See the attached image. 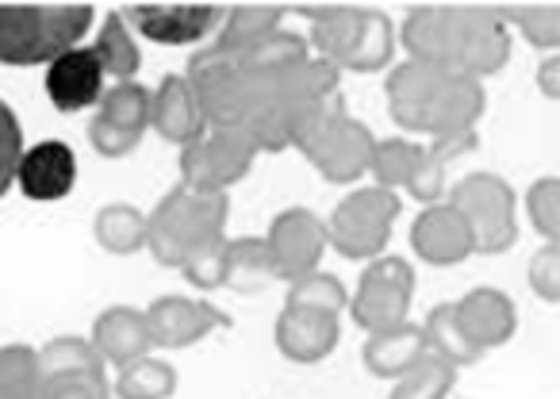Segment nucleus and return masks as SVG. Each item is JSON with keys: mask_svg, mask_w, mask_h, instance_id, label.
<instances>
[{"mask_svg": "<svg viewBox=\"0 0 560 399\" xmlns=\"http://www.w3.org/2000/svg\"><path fill=\"white\" fill-rule=\"evenodd\" d=\"M399 212V196L388 188H358L346 200H338V208L330 212L327 223V246H335L342 258L350 261H373L388 250L392 227H396Z\"/></svg>", "mask_w": 560, "mask_h": 399, "instance_id": "nucleus-5", "label": "nucleus"}, {"mask_svg": "<svg viewBox=\"0 0 560 399\" xmlns=\"http://www.w3.org/2000/svg\"><path fill=\"white\" fill-rule=\"evenodd\" d=\"M304 12L312 16L315 58L330 62L335 70H346V62H350L361 43V32H365L369 9H361V4H315V9H304Z\"/></svg>", "mask_w": 560, "mask_h": 399, "instance_id": "nucleus-21", "label": "nucleus"}, {"mask_svg": "<svg viewBox=\"0 0 560 399\" xmlns=\"http://www.w3.org/2000/svg\"><path fill=\"white\" fill-rule=\"evenodd\" d=\"M422 353H427V338H422V327H415L411 319H407L404 327L365 335V345H361V361H365L369 373L381 376V380H399Z\"/></svg>", "mask_w": 560, "mask_h": 399, "instance_id": "nucleus-24", "label": "nucleus"}, {"mask_svg": "<svg viewBox=\"0 0 560 399\" xmlns=\"http://www.w3.org/2000/svg\"><path fill=\"white\" fill-rule=\"evenodd\" d=\"M465 215L472 231V254H506L518 243V220H514V188L499 173L476 169L457 180L450 200Z\"/></svg>", "mask_w": 560, "mask_h": 399, "instance_id": "nucleus-6", "label": "nucleus"}, {"mask_svg": "<svg viewBox=\"0 0 560 399\" xmlns=\"http://www.w3.org/2000/svg\"><path fill=\"white\" fill-rule=\"evenodd\" d=\"M47 96L58 112L73 116V112H85V108H96L108 89V78H104L101 62H96L93 47H73L66 55H58L55 62L47 66Z\"/></svg>", "mask_w": 560, "mask_h": 399, "instance_id": "nucleus-17", "label": "nucleus"}, {"mask_svg": "<svg viewBox=\"0 0 560 399\" xmlns=\"http://www.w3.org/2000/svg\"><path fill=\"white\" fill-rule=\"evenodd\" d=\"M177 391V368L162 357H139L119 368L112 396L116 399H170Z\"/></svg>", "mask_w": 560, "mask_h": 399, "instance_id": "nucleus-32", "label": "nucleus"}, {"mask_svg": "<svg viewBox=\"0 0 560 399\" xmlns=\"http://www.w3.org/2000/svg\"><path fill=\"white\" fill-rule=\"evenodd\" d=\"M453 384H457V368L438 361L434 353H422V357L396 380L388 399H450Z\"/></svg>", "mask_w": 560, "mask_h": 399, "instance_id": "nucleus-37", "label": "nucleus"}, {"mask_svg": "<svg viewBox=\"0 0 560 399\" xmlns=\"http://www.w3.org/2000/svg\"><path fill=\"white\" fill-rule=\"evenodd\" d=\"M39 357V376L43 380H58V376H85V380L108 384V365L101 361V353L93 350L89 338H50L43 350H35Z\"/></svg>", "mask_w": 560, "mask_h": 399, "instance_id": "nucleus-26", "label": "nucleus"}, {"mask_svg": "<svg viewBox=\"0 0 560 399\" xmlns=\"http://www.w3.org/2000/svg\"><path fill=\"white\" fill-rule=\"evenodd\" d=\"M483 108H488V93L483 81L465 78V73H450V81L442 85V93L434 96L427 112V131L430 139H450V134H468L476 131Z\"/></svg>", "mask_w": 560, "mask_h": 399, "instance_id": "nucleus-22", "label": "nucleus"}, {"mask_svg": "<svg viewBox=\"0 0 560 399\" xmlns=\"http://www.w3.org/2000/svg\"><path fill=\"white\" fill-rule=\"evenodd\" d=\"M16 185L27 200H62L78 185V154L70 142L62 139H43L35 146H24L16 165Z\"/></svg>", "mask_w": 560, "mask_h": 399, "instance_id": "nucleus-15", "label": "nucleus"}, {"mask_svg": "<svg viewBox=\"0 0 560 399\" xmlns=\"http://www.w3.org/2000/svg\"><path fill=\"white\" fill-rule=\"evenodd\" d=\"M96 119L112 127H124V131L147 134L150 127V89L139 85V81H119V85H108L96 104Z\"/></svg>", "mask_w": 560, "mask_h": 399, "instance_id": "nucleus-34", "label": "nucleus"}, {"mask_svg": "<svg viewBox=\"0 0 560 399\" xmlns=\"http://www.w3.org/2000/svg\"><path fill=\"white\" fill-rule=\"evenodd\" d=\"M43 376L32 345H0V399H39Z\"/></svg>", "mask_w": 560, "mask_h": 399, "instance_id": "nucleus-36", "label": "nucleus"}, {"mask_svg": "<svg viewBox=\"0 0 560 399\" xmlns=\"http://www.w3.org/2000/svg\"><path fill=\"white\" fill-rule=\"evenodd\" d=\"M226 4H188V0H162V4H127L119 20L127 32L162 47H200L223 27Z\"/></svg>", "mask_w": 560, "mask_h": 399, "instance_id": "nucleus-9", "label": "nucleus"}, {"mask_svg": "<svg viewBox=\"0 0 560 399\" xmlns=\"http://www.w3.org/2000/svg\"><path fill=\"white\" fill-rule=\"evenodd\" d=\"M93 350L101 353L104 365H131V361L147 357L154 345H150V330H147V319H142L139 307H108V312L96 315L93 322V335H89Z\"/></svg>", "mask_w": 560, "mask_h": 399, "instance_id": "nucleus-23", "label": "nucleus"}, {"mask_svg": "<svg viewBox=\"0 0 560 399\" xmlns=\"http://www.w3.org/2000/svg\"><path fill=\"white\" fill-rule=\"evenodd\" d=\"M476 142H480V134L468 131V134H450V139H434L427 146V154H422V165L419 173L411 177V185H407V192L419 200V204H442V192H445V165L453 162V157L468 154V150H476Z\"/></svg>", "mask_w": 560, "mask_h": 399, "instance_id": "nucleus-27", "label": "nucleus"}, {"mask_svg": "<svg viewBox=\"0 0 560 399\" xmlns=\"http://www.w3.org/2000/svg\"><path fill=\"white\" fill-rule=\"evenodd\" d=\"M411 296H415V269L407 266V258L381 254V258H373L365 266L346 312H350V319L365 335H381V330L404 327L407 315H411Z\"/></svg>", "mask_w": 560, "mask_h": 399, "instance_id": "nucleus-7", "label": "nucleus"}, {"mask_svg": "<svg viewBox=\"0 0 560 399\" xmlns=\"http://www.w3.org/2000/svg\"><path fill=\"white\" fill-rule=\"evenodd\" d=\"M460 4H419L404 20V47L411 62L457 70L460 55Z\"/></svg>", "mask_w": 560, "mask_h": 399, "instance_id": "nucleus-13", "label": "nucleus"}, {"mask_svg": "<svg viewBox=\"0 0 560 399\" xmlns=\"http://www.w3.org/2000/svg\"><path fill=\"white\" fill-rule=\"evenodd\" d=\"M312 55L307 50V39L296 32H284V27H277L272 35H265L257 47H249L246 55H238L234 62L242 66V70L249 73V78L257 81V85H265V81H272L277 73L292 70L296 62H304V58Z\"/></svg>", "mask_w": 560, "mask_h": 399, "instance_id": "nucleus-28", "label": "nucleus"}, {"mask_svg": "<svg viewBox=\"0 0 560 399\" xmlns=\"http://www.w3.org/2000/svg\"><path fill=\"white\" fill-rule=\"evenodd\" d=\"M453 312H457V322H460V330H465V338L480 353L495 350V345H506L514 338V327H518L514 300L499 289H488V284H480V289L453 300Z\"/></svg>", "mask_w": 560, "mask_h": 399, "instance_id": "nucleus-19", "label": "nucleus"}, {"mask_svg": "<svg viewBox=\"0 0 560 399\" xmlns=\"http://www.w3.org/2000/svg\"><path fill=\"white\" fill-rule=\"evenodd\" d=\"M96 9L62 4H0V66H50L58 55L81 47Z\"/></svg>", "mask_w": 560, "mask_h": 399, "instance_id": "nucleus-2", "label": "nucleus"}, {"mask_svg": "<svg viewBox=\"0 0 560 399\" xmlns=\"http://www.w3.org/2000/svg\"><path fill=\"white\" fill-rule=\"evenodd\" d=\"M93 55L101 62L104 78L119 81H135V73L142 70V50L135 43V35L127 32V24L119 20V12H108V20L101 24V35L93 43Z\"/></svg>", "mask_w": 560, "mask_h": 399, "instance_id": "nucleus-30", "label": "nucleus"}, {"mask_svg": "<svg viewBox=\"0 0 560 399\" xmlns=\"http://www.w3.org/2000/svg\"><path fill=\"white\" fill-rule=\"evenodd\" d=\"M526 212L534 231L545 243H557L560 238V177H537L526 188Z\"/></svg>", "mask_w": 560, "mask_h": 399, "instance_id": "nucleus-41", "label": "nucleus"}, {"mask_svg": "<svg viewBox=\"0 0 560 399\" xmlns=\"http://www.w3.org/2000/svg\"><path fill=\"white\" fill-rule=\"evenodd\" d=\"M450 73H457V70H445V66H430V62H411V58L392 70L388 85H384V93H388V112L407 134L427 131V112H430V104H434V96L442 93V85L450 81Z\"/></svg>", "mask_w": 560, "mask_h": 399, "instance_id": "nucleus-16", "label": "nucleus"}, {"mask_svg": "<svg viewBox=\"0 0 560 399\" xmlns=\"http://www.w3.org/2000/svg\"><path fill=\"white\" fill-rule=\"evenodd\" d=\"M411 250L427 266H460L465 258H472V231L453 204H430L411 223Z\"/></svg>", "mask_w": 560, "mask_h": 399, "instance_id": "nucleus-18", "label": "nucleus"}, {"mask_svg": "<svg viewBox=\"0 0 560 399\" xmlns=\"http://www.w3.org/2000/svg\"><path fill=\"white\" fill-rule=\"evenodd\" d=\"M142 319L150 330V345H158V350H185V345H196L211 330L231 322L215 304L192 296H158L142 312Z\"/></svg>", "mask_w": 560, "mask_h": 399, "instance_id": "nucleus-12", "label": "nucleus"}, {"mask_svg": "<svg viewBox=\"0 0 560 399\" xmlns=\"http://www.w3.org/2000/svg\"><path fill=\"white\" fill-rule=\"evenodd\" d=\"M89 142H93V150L101 157H127V154L139 150L142 134L124 131V127H112V124H104V119L93 116L89 119Z\"/></svg>", "mask_w": 560, "mask_h": 399, "instance_id": "nucleus-45", "label": "nucleus"}, {"mask_svg": "<svg viewBox=\"0 0 560 399\" xmlns=\"http://www.w3.org/2000/svg\"><path fill=\"white\" fill-rule=\"evenodd\" d=\"M422 338H427V353H434L438 361H445L450 368H465V365H476L483 357L472 342L465 338L457 322V312L453 304H438L430 307L427 322H422Z\"/></svg>", "mask_w": 560, "mask_h": 399, "instance_id": "nucleus-29", "label": "nucleus"}, {"mask_svg": "<svg viewBox=\"0 0 560 399\" xmlns=\"http://www.w3.org/2000/svg\"><path fill=\"white\" fill-rule=\"evenodd\" d=\"M460 55L457 73L465 78H495L511 62V27L491 4H460Z\"/></svg>", "mask_w": 560, "mask_h": 399, "instance_id": "nucleus-11", "label": "nucleus"}, {"mask_svg": "<svg viewBox=\"0 0 560 399\" xmlns=\"http://www.w3.org/2000/svg\"><path fill=\"white\" fill-rule=\"evenodd\" d=\"M503 24H514L537 50L560 47V4H499Z\"/></svg>", "mask_w": 560, "mask_h": 399, "instance_id": "nucleus-38", "label": "nucleus"}, {"mask_svg": "<svg viewBox=\"0 0 560 399\" xmlns=\"http://www.w3.org/2000/svg\"><path fill=\"white\" fill-rule=\"evenodd\" d=\"M254 142L242 131H203L196 142L180 146V185L188 192L223 196L254 169Z\"/></svg>", "mask_w": 560, "mask_h": 399, "instance_id": "nucleus-8", "label": "nucleus"}, {"mask_svg": "<svg viewBox=\"0 0 560 399\" xmlns=\"http://www.w3.org/2000/svg\"><path fill=\"white\" fill-rule=\"evenodd\" d=\"M280 20H284L280 4H226L223 27H219L208 47L215 50V55L238 58V55H246L249 47H257L265 35L277 32Z\"/></svg>", "mask_w": 560, "mask_h": 399, "instance_id": "nucleus-25", "label": "nucleus"}, {"mask_svg": "<svg viewBox=\"0 0 560 399\" xmlns=\"http://www.w3.org/2000/svg\"><path fill=\"white\" fill-rule=\"evenodd\" d=\"M185 81L192 85L208 131H238L261 108V93H257L254 78L234 58L215 55L211 47L192 50Z\"/></svg>", "mask_w": 560, "mask_h": 399, "instance_id": "nucleus-4", "label": "nucleus"}, {"mask_svg": "<svg viewBox=\"0 0 560 399\" xmlns=\"http://www.w3.org/2000/svg\"><path fill=\"white\" fill-rule=\"evenodd\" d=\"M289 307H312V312H327V315H342L350 307V292L338 281L335 273H312L304 281L289 284Z\"/></svg>", "mask_w": 560, "mask_h": 399, "instance_id": "nucleus-40", "label": "nucleus"}, {"mask_svg": "<svg viewBox=\"0 0 560 399\" xmlns=\"http://www.w3.org/2000/svg\"><path fill=\"white\" fill-rule=\"evenodd\" d=\"M422 154H427V146H422V142L381 139L373 146V162H369V173L376 177V188H388V192H396V188H407L415 173H419Z\"/></svg>", "mask_w": 560, "mask_h": 399, "instance_id": "nucleus-33", "label": "nucleus"}, {"mask_svg": "<svg viewBox=\"0 0 560 399\" xmlns=\"http://www.w3.org/2000/svg\"><path fill=\"white\" fill-rule=\"evenodd\" d=\"M265 250H269L272 281H304L319 273V261L327 254V223L312 208H284L265 235Z\"/></svg>", "mask_w": 560, "mask_h": 399, "instance_id": "nucleus-10", "label": "nucleus"}, {"mask_svg": "<svg viewBox=\"0 0 560 399\" xmlns=\"http://www.w3.org/2000/svg\"><path fill=\"white\" fill-rule=\"evenodd\" d=\"M373 131L346 112L342 93L296 112L292 150H300L315 165V173L330 185H353V180L365 177L369 162H373Z\"/></svg>", "mask_w": 560, "mask_h": 399, "instance_id": "nucleus-1", "label": "nucleus"}, {"mask_svg": "<svg viewBox=\"0 0 560 399\" xmlns=\"http://www.w3.org/2000/svg\"><path fill=\"white\" fill-rule=\"evenodd\" d=\"M24 154V127L9 101H0V196L16 185V165Z\"/></svg>", "mask_w": 560, "mask_h": 399, "instance_id": "nucleus-43", "label": "nucleus"}, {"mask_svg": "<svg viewBox=\"0 0 560 399\" xmlns=\"http://www.w3.org/2000/svg\"><path fill=\"white\" fill-rule=\"evenodd\" d=\"M526 284L534 289V296L545 300V304H557L560 300V246L557 243H545L541 250L529 258Z\"/></svg>", "mask_w": 560, "mask_h": 399, "instance_id": "nucleus-44", "label": "nucleus"}, {"mask_svg": "<svg viewBox=\"0 0 560 399\" xmlns=\"http://www.w3.org/2000/svg\"><path fill=\"white\" fill-rule=\"evenodd\" d=\"M226 281L238 292H257L272 281L269 250H265V238H226Z\"/></svg>", "mask_w": 560, "mask_h": 399, "instance_id": "nucleus-35", "label": "nucleus"}, {"mask_svg": "<svg viewBox=\"0 0 560 399\" xmlns=\"http://www.w3.org/2000/svg\"><path fill=\"white\" fill-rule=\"evenodd\" d=\"M226 220H231L226 192L203 196L177 185L147 215V250L154 254L158 266L180 269V261L192 258L196 250L226 238Z\"/></svg>", "mask_w": 560, "mask_h": 399, "instance_id": "nucleus-3", "label": "nucleus"}, {"mask_svg": "<svg viewBox=\"0 0 560 399\" xmlns=\"http://www.w3.org/2000/svg\"><path fill=\"white\" fill-rule=\"evenodd\" d=\"M93 235L108 254H119V258L139 254L147 250V215L135 204H108L96 212Z\"/></svg>", "mask_w": 560, "mask_h": 399, "instance_id": "nucleus-31", "label": "nucleus"}, {"mask_svg": "<svg viewBox=\"0 0 560 399\" xmlns=\"http://www.w3.org/2000/svg\"><path fill=\"white\" fill-rule=\"evenodd\" d=\"M537 89H541L549 101H557L560 96V58L557 55H549L541 62V70H537Z\"/></svg>", "mask_w": 560, "mask_h": 399, "instance_id": "nucleus-47", "label": "nucleus"}, {"mask_svg": "<svg viewBox=\"0 0 560 399\" xmlns=\"http://www.w3.org/2000/svg\"><path fill=\"white\" fill-rule=\"evenodd\" d=\"M338 338H342V315L312 312V307H289L277 315L272 327V342L292 365H319L335 353Z\"/></svg>", "mask_w": 560, "mask_h": 399, "instance_id": "nucleus-14", "label": "nucleus"}, {"mask_svg": "<svg viewBox=\"0 0 560 399\" xmlns=\"http://www.w3.org/2000/svg\"><path fill=\"white\" fill-rule=\"evenodd\" d=\"M392 47H396V39H392V20L384 16L381 9H369L365 32H361V43L350 62H346V70H353V73L384 70V66L392 62Z\"/></svg>", "mask_w": 560, "mask_h": 399, "instance_id": "nucleus-39", "label": "nucleus"}, {"mask_svg": "<svg viewBox=\"0 0 560 399\" xmlns=\"http://www.w3.org/2000/svg\"><path fill=\"white\" fill-rule=\"evenodd\" d=\"M223 258H226V238H219V243L203 246V250H196L192 258L180 261V277H185V281L192 284V289H200V292L223 289V281H226Z\"/></svg>", "mask_w": 560, "mask_h": 399, "instance_id": "nucleus-42", "label": "nucleus"}, {"mask_svg": "<svg viewBox=\"0 0 560 399\" xmlns=\"http://www.w3.org/2000/svg\"><path fill=\"white\" fill-rule=\"evenodd\" d=\"M39 399H112V384L85 380V376H58V380H43Z\"/></svg>", "mask_w": 560, "mask_h": 399, "instance_id": "nucleus-46", "label": "nucleus"}, {"mask_svg": "<svg viewBox=\"0 0 560 399\" xmlns=\"http://www.w3.org/2000/svg\"><path fill=\"white\" fill-rule=\"evenodd\" d=\"M150 127L162 134V142H173V146H188L208 131L185 73H165L162 85L150 89Z\"/></svg>", "mask_w": 560, "mask_h": 399, "instance_id": "nucleus-20", "label": "nucleus"}]
</instances>
